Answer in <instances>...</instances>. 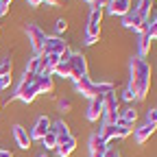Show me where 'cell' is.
<instances>
[{"instance_id":"22","label":"cell","mask_w":157,"mask_h":157,"mask_svg":"<svg viewBox=\"0 0 157 157\" xmlns=\"http://www.w3.org/2000/svg\"><path fill=\"white\" fill-rule=\"evenodd\" d=\"M55 74H59V76H63V78H70V74H72L70 61H59V66L55 68Z\"/></svg>"},{"instance_id":"3","label":"cell","mask_w":157,"mask_h":157,"mask_svg":"<svg viewBox=\"0 0 157 157\" xmlns=\"http://www.w3.org/2000/svg\"><path fill=\"white\" fill-rule=\"evenodd\" d=\"M122 26L133 29V31H137V33H146V31H148V20L142 17L140 13H137V11L131 7V9L122 15Z\"/></svg>"},{"instance_id":"35","label":"cell","mask_w":157,"mask_h":157,"mask_svg":"<svg viewBox=\"0 0 157 157\" xmlns=\"http://www.w3.org/2000/svg\"><path fill=\"white\" fill-rule=\"evenodd\" d=\"M122 98H124V101H133V98H135V94H133V90H131V87H127V90L122 92Z\"/></svg>"},{"instance_id":"15","label":"cell","mask_w":157,"mask_h":157,"mask_svg":"<svg viewBox=\"0 0 157 157\" xmlns=\"http://www.w3.org/2000/svg\"><path fill=\"white\" fill-rule=\"evenodd\" d=\"M74 148H76V140H74V137L70 135L66 142L57 144V148H55V151H57V155H59V157H70V155L74 153Z\"/></svg>"},{"instance_id":"4","label":"cell","mask_w":157,"mask_h":157,"mask_svg":"<svg viewBox=\"0 0 157 157\" xmlns=\"http://www.w3.org/2000/svg\"><path fill=\"white\" fill-rule=\"evenodd\" d=\"M70 68H72V74H70L72 81H78V78L87 76V59H85V55L72 52V57H70Z\"/></svg>"},{"instance_id":"23","label":"cell","mask_w":157,"mask_h":157,"mask_svg":"<svg viewBox=\"0 0 157 157\" xmlns=\"http://www.w3.org/2000/svg\"><path fill=\"white\" fill-rule=\"evenodd\" d=\"M113 92V83H94V96H105Z\"/></svg>"},{"instance_id":"41","label":"cell","mask_w":157,"mask_h":157,"mask_svg":"<svg viewBox=\"0 0 157 157\" xmlns=\"http://www.w3.org/2000/svg\"><path fill=\"white\" fill-rule=\"evenodd\" d=\"M46 2H48V5H57V2H59V0H46Z\"/></svg>"},{"instance_id":"6","label":"cell","mask_w":157,"mask_h":157,"mask_svg":"<svg viewBox=\"0 0 157 157\" xmlns=\"http://www.w3.org/2000/svg\"><path fill=\"white\" fill-rule=\"evenodd\" d=\"M68 48H70L68 42H63L59 35H52V37H46V44H44V52L42 55H59V57H61Z\"/></svg>"},{"instance_id":"38","label":"cell","mask_w":157,"mask_h":157,"mask_svg":"<svg viewBox=\"0 0 157 157\" xmlns=\"http://www.w3.org/2000/svg\"><path fill=\"white\" fill-rule=\"evenodd\" d=\"M26 2H29L31 7H39V5H42V2H44V0H26Z\"/></svg>"},{"instance_id":"31","label":"cell","mask_w":157,"mask_h":157,"mask_svg":"<svg viewBox=\"0 0 157 157\" xmlns=\"http://www.w3.org/2000/svg\"><path fill=\"white\" fill-rule=\"evenodd\" d=\"M11 85V74H7V76H0V90H7Z\"/></svg>"},{"instance_id":"36","label":"cell","mask_w":157,"mask_h":157,"mask_svg":"<svg viewBox=\"0 0 157 157\" xmlns=\"http://www.w3.org/2000/svg\"><path fill=\"white\" fill-rule=\"evenodd\" d=\"M105 157H120V153H118L116 148H107V153H105Z\"/></svg>"},{"instance_id":"43","label":"cell","mask_w":157,"mask_h":157,"mask_svg":"<svg viewBox=\"0 0 157 157\" xmlns=\"http://www.w3.org/2000/svg\"><path fill=\"white\" fill-rule=\"evenodd\" d=\"M39 157H48V155H39Z\"/></svg>"},{"instance_id":"32","label":"cell","mask_w":157,"mask_h":157,"mask_svg":"<svg viewBox=\"0 0 157 157\" xmlns=\"http://www.w3.org/2000/svg\"><path fill=\"white\" fill-rule=\"evenodd\" d=\"M146 122H151V124H157V107L148 111V118H146Z\"/></svg>"},{"instance_id":"44","label":"cell","mask_w":157,"mask_h":157,"mask_svg":"<svg viewBox=\"0 0 157 157\" xmlns=\"http://www.w3.org/2000/svg\"><path fill=\"white\" fill-rule=\"evenodd\" d=\"M87 2H92V0H87Z\"/></svg>"},{"instance_id":"20","label":"cell","mask_w":157,"mask_h":157,"mask_svg":"<svg viewBox=\"0 0 157 157\" xmlns=\"http://www.w3.org/2000/svg\"><path fill=\"white\" fill-rule=\"evenodd\" d=\"M131 131H133V124H124V122H118V124H116V137H118V140L129 137Z\"/></svg>"},{"instance_id":"2","label":"cell","mask_w":157,"mask_h":157,"mask_svg":"<svg viewBox=\"0 0 157 157\" xmlns=\"http://www.w3.org/2000/svg\"><path fill=\"white\" fill-rule=\"evenodd\" d=\"M37 76L39 74H29V72H24V76H22V81H20V85L15 87V98H20L22 103H33L35 98H37V94H39V87H37Z\"/></svg>"},{"instance_id":"25","label":"cell","mask_w":157,"mask_h":157,"mask_svg":"<svg viewBox=\"0 0 157 157\" xmlns=\"http://www.w3.org/2000/svg\"><path fill=\"white\" fill-rule=\"evenodd\" d=\"M42 144L46 146V151H52V148H57V144H59V142H57L55 133H52V131H48V133L42 137Z\"/></svg>"},{"instance_id":"11","label":"cell","mask_w":157,"mask_h":157,"mask_svg":"<svg viewBox=\"0 0 157 157\" xmlns=\"http://www.w3.org/2000/svg\"><path fill=\"white\" fill-rule=\"evenodd\" d=\"M155 129H157V124H151V122H144L142 127H137V129H135V142H137V144L148 142L151 135L155 133Z\"/></svg>"},{"instance_id":"33","label":"cell","mask_w":157,"mask_h":157,"mask_svg":"<svg viewBox=\"0 0 157 157\" xmlns=\"http://www.w3.org/2000/svg\"><path fill=\"white\" fill-rule=\"evenodd\" d=\"M59 107H61V111H68V109H72V101L70 98H63V101L59 103Z\"/></svg>"},{"instance_id":"18","label":"cell","mask_w":157,"mask_h":157,"mask_svg":"<svg viewBox=\"0 0 157 157\" xmlns=\"http://www.w3.org/2000/svg\"><path fill=\"white\" fill-rule=\"evenodd\" d=\"M37 87H39V94H50L55 90L52 76H37Z\"/></svg>"},{"instance_id":"24","label":"cell","mask_w":157,"mask_h":157,"mask_svg":"<svg viewBox=\"0 0 157 157\" xmlns=\"http://www.w3.org/2000/svg\"><path fill=\"white\" fill-rule=\"evenodd\" d=\"M137 120V111L133 109V107H129L122 116H120V120H118V122H124V124H133Z\"/></svg>"},{"instance_id":"21","label":"cell","mask_w":157,"mask_h":157,"mask_svg":"<svg viewBox=\"0 0 157 157\" xmlns=\"http://www.w3.org/2000/svg\"><path fill=\"white\" fill-rule=\"evenodd\" d=\"M151 9H153V0H140V5L135 7V11L140 13L142 17H146V20H148V15H151Z\"/></svg>"},{"instance_id":"27","label":"cell","mask_w":157,"mask_h":157,"mask_svg":"<svg viewBox=\"0 0 157 157\" xmlns=\"http://www.w3.org/2000/svg\"><path fill=\"white\" fill-rule=\"evenodd\" d=\"M13 72V63H11V59H5V61H0V76H7Z\"/></svg>"},{"instance_id":"17","label":"cell","mask_w":157,"mask_h":157,"mask_svg":"<svg viewBox=\"0 0 157 157\" xmlns=\"http://www.w3.org/2000/svg\"><path fill=\"white\" fill-rule=\"evenodd\" d=\"M109 146L105 144V140L98 133H94L92 137H90V153H105Z\"/></svg>"},{"instance_id":"12","label":"cell","mask_w":157,"mask_h":157,"mask_svg":"<svg viewBox=\"0 0 157 157\" xmlns=\"http://www.w3.org/2000/svg\"><path fill=\"white\" fill-rule=\"evenodd\" d=\"M50 131L55 133V137H57V142L61 144V142H66L68 137H70V129H68V124L63 122V120H57V122H52L50 124Z\"/></svg>"},{"instance_id":"1","label":"cell","mask_w":157,"mask_h":157,"mask_svg":"<svg viewBox=\"0 0 157 157\" xmlns=\"http://www.w3.org/2000/svg\"><path fill=\"white\" fill-rule=\"evenodd\" d=\"M129 87L135 94V101H144L148 90H151V66L146 63V59L133 57L131 59V81Z\"/></svg>"},{"instance_id":"19","label":"cell","mask_w":157,"mask_h":157,"mask_svg":"<svg viewBox=\"0 0 157 157\" xmlns=\"http://www.w3.org/2000/svg\"><path fill=\"white\" fill-rule=\"evenodd\" d=\"M98 135H101L103 140H105V144L109 146L113 140H118V137H116V124H103V129H101Z\"/></svg>"},{"instance_id":"30","label":"cell","mask_w":157,"mask_h":157,"mask_svg":"<svg viewBox=\"0 0 157 157\" xmlns=\"http://www.w3.org/2000/svg\"><path fill=\"white\" fill-rule=\"evenodd\" d=\"M57 35L59 37H61V33H66V29H68V22H66V20H57Z\"/></svg>"},{"instance_id":"45","label":"cell","mask_w":157,"mask_h":157,"mask_svg":"<svg viewBox=\"0 0 157 157\" xmlns=\"http://www.w3.org/2000/svg\"><path fill=\"white\" fill-rule=\"evenodd\" d=\"M155 20H157V17H155Z\"/></svg>"},{"instance_id":"10","label":"cell","mask_w":157,"mask_h":157,"mask_svg":"<svg viewBox=\"0 0 157 157\" xmlns=\"http://www.w3.org/2000/svg\"><path fill=\"white\" fill-rule=\"evenodd\" d=\"M13 140H15V144L20 146V148H31V135L26 133V129L24 127H20V124H15L13 127Z\"/></svg>"},{"instance_id":"9","label":"cell","mask_w":157,"mask_h":157,"mask_svg":"<svg viewBox=\"0 0 157 157\" xmlns=\"http://www.w3.org/2000/svg\"><path fill=\"white\" fill-rule=\"evenodd\" d=\"M74 90L85 98H92L94 96V81L90 76H83V78H78V81H74Z\"/></svg>"},{"instance_id":"42","label":"cell","mask_w":157,"mask_h":157,"mask_svg":"<svg viewBox=\"0 0 157 157\" xmlns=\"http://www.w3.org/2000/svg\"><path fill=\"white\" fill-rule=\"evenodd\" d=\"M0 2H5V5H11V0H0Z\"/></svg>"},{"instance_id":"29","label":"cell","mask_w":157,"mask_h":157,"mask_svg":"<svg viewBox=\"0 0 157 157\" xmlns=\"http://www.w3.org/2000/svg\"><path fill=\"white\" fill-rule=\"evenodd\" d=\"M146 35L151 37V42H153V39H157V20L148 22V31H146Z\"/></svg>"},{"instance_id":"13","label":"cell","mask_w":157,"mask_h":157,"mask_svg":"<svg viewBox=\"0 0 157 157\" xmlns=\"http://www.w3.org/2000/svg\"><path fill=\"white\" fill-rule=\"evenodd\" d=\"M107 7L113 15H124L131 9V0H107Z\"/></svg>"},{"instance_id":"39","label":"cell","mask_w":157,"mask_h":157,"mask_svg":"<svg viewBox=\"0 0 157 157\" xmlns=\"http://www.w3.org/2000/svg\"><path fill=\"white\" fill-rule=\"evenodd\" d=\"M0 157H13L9 151H5V148H0Z\"/></svg>"},{"instance_id":"5","label":"cell","mask_w":157,"mask_h":157,"mask_svg":"<svg viewBox=\"0 0 157 157\" xmlns=\"http://www.w3.org/2000/svg\"><path fill=\"white\" fill-rule=\"evenodd\" d=\"M26 33H29V42H31V48H33L37 55H42V52H44V44H46V33H44L42 29H39L37 24H29Z\"/></svg>"},{"instance_id":"14","label":"cell","mask_w":157,"mask_h":157,"mask_svg":"<svg viewBox=\"0 0 157 157\" xmlns=\"http://www.w3.org/2000/svg\"><path fill=\"white\" fill-rule=\"evenodd\" d=\"M101 39V24H94V22H87L85 26V44L92 46Z\"/></svg>"},{"instance_id":"8","label":"cell","mask_w":157,"mask_h":157,"mask_svg":"<svg viewBox=\"0 0 157 157\" xmlns=\"http://www.w3.org/2000/svg\"><path fill=\"white\" fill-rule=\"evenodd\" d=\"M98 118H103V96H92L87 107V120L96 122Z\"/></svg>"},{"instance_id":"40","label":"cell","mask_w":157,"mask_h":157,"mask_svg":"<svg viewBox=\"0 0 157 157\" xmlns=\"http://www.w3.org/2000/svg\"><path fill=\"white\" fill-rule=\"evenodd\" d=\"M107 153V151H105ZM105 153H90V157H105Z\"/></svg>"},{"instance_id":"26","label":"cell","mask_w":157,"mask_h":157,"mask_svg":"<svg viewBox=\"0 0 157 157\" xmlns=\"http://www.w3.org/2000/svg\"><path fill=\"white\" fill-rule=\"evenodd\" d=\"M39 66H42V59L35 55V57H31V59H29V63H26V72H29V74H37V72H39Z\"/></svg>"},{"instance_id":"28","label":"cell","mask_w":157,"mask_h":157,"mask_svg":"<svg viewBox=\"0 0 157 157\" xmlns=\"http://www.w3.org/2000/svg\"><path fill=\"white\" fill-rule=\"evenodd\" d=\"M90 22L101 24V22H103V9H92V13H90Z\"/></svg>"},{"instance_id":"34","label":"cell","mask_w":157,"mask_h":157,"mask_svg":"<svg viewBox=\"0 0 157 157\" xmlns=\"http://www.w3.org/2000/svg\"><path fill=\"white\" fill-rule=\"evenodd\" d=\"M92 9H103V7H107V0H92Z\"/></svg>"},{"instance_id":"37","label":"cell","mask_w":157,"mask_h":157,"mask_svg":"<svg viewBox=\"0 0 157 157\" xmlns=\"http://www.w3.org/2000/svg\"><path fill=\"white\" fill-rule=\"evenodd\" d=\"M9 7H11V5H5V2H0V15H7Z\"/></svg>"},{"instance_id":"16","label":"cell","mask_w":157,"mask_h":157,"mask_svg":"<svg viewBox=\"0 0 157 157\" xmlns=\"http://www.w3.org/2000/svg\"><path fill=\"white\" fill-rule=\"evenodd\" d=\"M137 52H140V59H146L151 52V37L146 33H140V39H137Z\"/></svg>"},{"instance_id":"7","label":"cell","mask_w":157,"mask_h":157,"mask_svg":"<svg viewBox=\"0 0 157 157\" xmlns=\"http://www.w3.org/2000/svg\"><path fill=\"white\" fill-rule=\"evenodd\" d=\"M50 118L48 116H39L37 122L33 124V131H31V140H42V137L50 131Z\"/></svg>"}]
</instances>
